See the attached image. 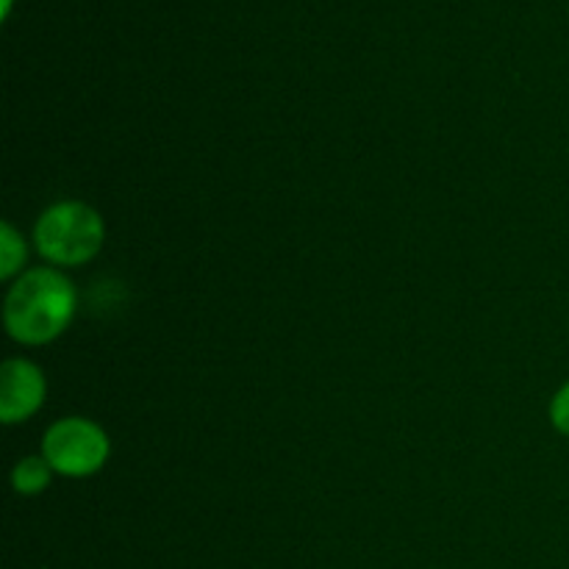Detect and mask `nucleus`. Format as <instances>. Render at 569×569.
<instances>
[{
  "mask_svg": "<svg viewBox=\"0 0 569 569\" xmlns=\"http://www.w3.org/2000/svg\"><path fill=\"white\" fill-rule=\"evenodd\" d=\"M78 311V295L59 267H31L11 281L3 300L6 333L17 345L39 348L59 339Z\"/></svg>",
  "mask_w": 569,
  "mask_h": 569,
  "instance_id": "nucleus-1",
  "label": "nucleus"
},
{
  "mask_svg": "<svg viewBox=\"0 0 569 569\" xmlns=\"http://www.w3.org/2000/svg\"><path fill=\"white\" fill-rule=\"evenodd\" d=\"M106 222L98 209L83 200H59L39 214L33 226V248L50 267H81L100 253Z\"/></svg>",
  "mask_w": 569,
  "mask_h": 569,
  "instance_id": "nucleus-2",
  "label": "nucleus"
},
{
  "mask_svg": "<svg viewBox=\"0 0 569 569\" xmlns=\"http://www.w3.org/2000/svg\"><path fill=\"white\" fill-rule=\"evenodd\" d=\"M39 456H44L56 476L89 478L109 461L111 439L89 417H61L44 431Z\"/></svg>",
  "mask_w": 569,
  "mask_h": 569,
  "instance_id": "nucleus-3",
  "label": "nucleus"
},
{
  "mask_svg": "<svg viewBox=\"0 0 569 569\" xmlns=\"http://www.w3.org/2000/svg\"><path fill=\"white\" fill-rule=\"evenodd\" d=\"M48 381L42 367L28 359H6L0 367V422L20 426L42 409Z\"/></svg>",
  "mask_w": 569,
  "mask_h": 569,
  "instance_id": "nucleus-4",
  "label": "nucleus"
},
{
  "mask_svg": "<svg viewBox=\"0 0 569 569\" xmlns=\"http://www.w3.org/2000/svg\"><path fill=\"white\" fill-rule=\"evenodd\" d=\"M53 476V467L44 461V456H26L11 470V489L22 498H33V495H42L50 487Z\"/></svg>",
  "mask_w": 569,
  "mask_h": 569,
  "instance_id": "nucleus-5",
  "label": "nucleus"
},
{
  "mask_svg": "<svg viewBox=\"0 0 569 569\" xmlns=\"http://www.w3.org/2000/svg\"><path fill=\"white\" fill-rule=\"evenodd\" d=\"M26 239L9 220H3L0 222V278L3 281H17L26 272Z\"/></svg>",
  "mask_w": 569,
  "mask_h": 569,
  "instance_id": "nucleus-6",
  "label": "nucleus"
},
{
  "mask_svg": "<svg viewBox=\"0 0 569 569\" xmlns=\"http://www.w3.org/2000/svg\"><path fill=\"white\" fill-rule=\"evenodd\" d=\"M550 422L561 437H569V381L550 400Z\"/></svg>",
  "mask_w": 569,
  "mask_h": 569,
  "instance_id": "nucleus-7",
  "label": "nucleus"
}]
</instances>
